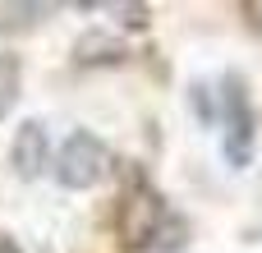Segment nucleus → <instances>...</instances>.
I'll return each instance as SVG.
<instances>
[{"mask_svg":"<svg viewBox=\"0 0 262 253\" xmlns=\"http://www.w3.org/2000/svg\"><path fill=\"white\" fill-rule=\"evenodd\" d=\"M111 14H120L124 28H147L152 23V9L147 5H111Z\"/></svg>","mask_w":262,"mask_h":253,"instance_id":"9d476101","label":"nucleus"},{"mask_svg":"<svg viewBox=\"0 0 262 253\" xmlns=\"http://www.w3.org/2000/svg\"><path fill=\"white\" fill-rule=\"evenodd\" d=\"M184 244H189V221H184V217H175V212H166V221H161V230H157L152 249H161V253H180Z\"/></svg>","mask_w":262,"mask_h":253,"instance_id":"0eeeda50","label":"nucleus"},{"mask_svg":"<svg viewBox=\"0 0 262 253\" xmlns=\"http://www.w3.org/2000/svg\"><path fill=\"white\" fill-rule=\"evenodd\" d=\"M51 157V143H46V124L41 120H23L14 129V143H9V166L18 180H37L41 166Z\"/></svg>","mask_w":262,"mask_h":253,"instance_id":"20e7f679","label":"nucleus"},{"mask_svg":"<svg viewBox=\"0 0 262 253\" xmlns=\"http://www.w3.org/2000/svg\"><path fill=\"white\" fill-rule=\"evenodd\" d=\"M124 60H129V46L106 28H88L74 41V65H83V69H111V65H124Z\"/></svg>","mask_w":262,"mask_h":253,"instance_id":"39448f33","label":"nucleus"},{"mask_svg":"<svg viewBox=\"0 0 262 253\" xmlns=\"http://www.w3.org/2000/svg\"><path fill=\"white\" fill-rule=\"evenodd\" d=\"M221 101H226V161L249 166V157H253V106H249V88L239 74L221 78Z\"/></svg>","mask_w":262,"mask_h":253,"instance_id":"7ed1b4c3","label":"nucleus"},{"mask_svg":"<svg viewBox=\"0 0 262 253\" xmlns=\"http://www.w3.org/2000/svg\"><path fill=\"white\" fill-rule=\"evenodd\" d=\"M51 14V5H0V32L9 28H32Z\"/></svg>","mask_w":262,"mask_h":253,"instance_id":"6e6552de","label":"nucleus"},{"mask_svg":"<svg viewBox=\"0 0 262 253\" xmlns=\"http://www.w3.org/2000/svg\"><path fill=\"white\" fill-rule=\"evenodd\" d=\"M189 106H193V115H198L203 124H212V120H216V106H212V92H207L203 83H193V88H189Z\"/></svg>","mask_w":262,"mask_h":253,"instance_id":"1a4fd4ad","label":"nucleus"},{"mask_svg":"<svg viewBox=\"0 0 262 253\" xmlns=\"http://www.w3.org/2000/svg\"><path fill=\"white\" fill-rule=\"evenodd\" d=\"M106 143L97 138V134H88V129H78V134H69L64 138V147H60V157H55V180L64 184V189H92L101 175H106Z\"/></svg>","mask_w":262,"mask_h":253,"instance_id":"f03ea898","label":"nucleus"},{"mask_svg":"<svg viewBox=\"0 0 262 253\" xmlns=\"http://www.w3.org/2000/svg\"><path fill=\"white\" fill-rule=\"evenodd\" d=\"M18 88H23V60H18V55H9V51H0V120L14 111Z\"/></svg>","mask_w":262,"mask_h":253,"instance_id":"423d86ee","label":"nucleus"},{"mask_svg":"<svg viewBox=\"0 0 262 253\" xmlns=\"http://www.w3.org/2000/svg\"><path fill=\"white\" fill-rule=\"evenodd\" d=\"M0 253H23V249H18V240H14V235H5V230H0Z\"/></svg>","mask_w":262,"mask_h":253,"instance_id":"f8f14e48","label":"nucleus"},{"mask_svg":"<svg viewBox=\"0 0 262 253\" xmlns=\"http://www.w3.org/2000/svg\"><path fill=\"white\" fill-rule=\"evenodd\" d=\"M239 14L249 18V28L262 37V0H244V5H239Z\"/></svg>","mask_w":262,"mask_h":253,"instance_id":"9b49d317","label":"nucleus"},{"mask_svg":"<svg viewBox=\"0 0 262 253\" xmlns=\"http://www.w3.org/2000/svg\"><path fill=\"white\" fill-rule=\"evenodd\" d=\"M161 221H166V198H161V194L143 180V171L134 166V171H129V184H124V194H120V212H115L120 249H124V253L152 249Z\"/></svg>","mask_w":262,"mask_h":253,"instance_id":"f257e3e1","label":"nucleus"}]
</instances>
